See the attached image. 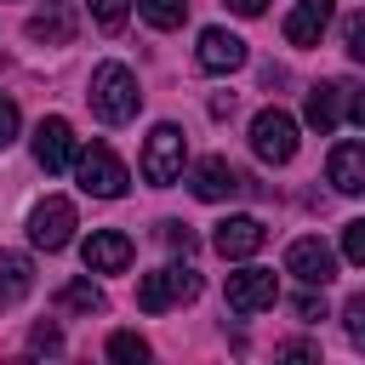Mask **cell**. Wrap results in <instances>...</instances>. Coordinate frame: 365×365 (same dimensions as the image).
I'll use <instances>...</instances> for the list:
<instances>
[{
	"label": "cell",
	"instance_id": "cell-16",
	"mask_svg": "<svg viewBox=\"0 0 365 365\" xmlns=\"http://www.w3.org/2000/svg\"><path fill=\"white\" fill-rule=\"evenodd\" d=\"M325 177H331V188H336V194H359V188H365V143L342 137V143L331 148Z\"/></svg>",
	"mask_w": 365,
	"mask_h": 365
},
{
	"label": "cell",
	"instance_id": "cell-20",
	"mask_svg": "<svg viewBox=\"0 0 365 365\" xmlns=\"http://www.w3.org/2000/svg\"><path fill=\"white\" fill-rule=\"evenodd\" d=\"M137 11H143L154 29H182V17H188V0H137Z\"/></svg>",
	"mask_w": 365,
	"mask_h": 365
},
{
	"label": "cell",
	"instance_id": "cell-15",
	"mask_svg": "<svg viewBox=\"0 0 365 365\" xmlns=\"http://www.w3.org/2000/svg\"><path fill=\"white\" fill-rule=\"evenodd\" d=\"M331 11H336V0H297L285 11V40L291 46H319V34L331 29Z\"/></svg>",
	"mask_w": 365,
	"mask_h": 365
},
{
	"label": "cell",
	"instance_id": "cell-2",
	"mask_svg": "<svg viewBox=\"0 0 365 365\" xmlns=\"http://www.w3.org/2000/svg\"><path fill=\"white\" fill-rule=\"evenodd\" d=\"M302 114H308V125H314L319 137H331L342 120L365 125V97H359V86H348V80H325V86H314V91H308Z\"/></svg>",
	"mask_w": 365,
	"mask_h": 365
},
{
	"label": "cell",
	"instance_id": "cell-23",
	"mask_svg": "<svg viewBox=\"0 0 365 365\" xmlns=\"http://www.w3.org/2000/svg\"><path fill=\"white\" fill-rule=\"evenodd\" d=\"M160 240H165V245H171V251H182V257H188V251H194V245H200V240H194V228H188V222H160Z\"/></svg>",
	"mask_w": 365,
	"mask_h": 365
},
{
	"label": "cell",
	"instance_id": "cell-27",
	"mask_svg": "<svg viewBox=\"0 0 365 365\" xmlns=\"http://www.w3.org/2000/svg\"><path fill=\"white\" fill-rule=\"evenodd\" d=\"M17 125H23L17 103H11V97H0V148H11V143H17Z\"/></svg>",
	"mask_w": 365,
	"mask_h": 365
},
{
	"label": "cell",
	"instance_id": "cell-10",
	"mask_svg": "<svg viewBox=\"0 0 365 365\" xmlns=\"http://www.w3.org/2000/svg\"><path fill=\"white\" fill-rule=\"evenodd\" d=\"M211 245H217V257L245 262V257H257V251L268 245V228H262L257 217H222V222L211 228Z\"/></svg>",
	"mask_w": 365,
	"mask_h": 365
},
{
	"label": "cell",
	"instance_id": "cell-1",
	"mask_svg": "<svg viewBox=\"0 0 365 365\" xmlns=\"http://www.w3.org/2000/svg\"><path fill=\"white\" fill-rule=\"evenodd\" d=\"M91 108H97V120H108V125H125V120L143 108L137 74H131L125 63H97V68H91Z\"/></svg>",
	"mask_w": 365,
	"mask_h": 365
},
{
	"label": "cell",
	"instance_id": "cell-17",
	"mask_svg": "<svg viewBox=\"0 0 365 365\" xmlns=\"http://www.w3.org/2000/svg\"><path fill=\"white\" fill-rule=\"evenodd\" d=\"M29 291H34V262L23 251H0V308L23 302Z\"/></svg>",
	"mask_w": 365,
	"mask_h": 365
},
{
	"label": "cell",
	"instance_id": "cell-6",
	"mask_svg": "<svg viewBox=\"0 0 365 365\" xmlns=\"http://www.w3.org/2000/svg\"><path fill=\"white\" fill-rule=\"evenodd\" d=\"M251 148H257V160H268V165H291V160H297V120H291L285 108H262V114L251 120Z\"/></svg>",
	"mask_w": 365,
	"mask_h": 365
},
{
	"label": "cell",
	"instance_id": "cell-18",
	"mask_svg": "<svg viewBox=\"0 0 365 365\" xmlns=\"http://www.w3.org/2000/svg\"><path fill=\"white\" fill-rule=\"evenodd\" d=\"M29 40H40V46H68V40H74V17H68L63 6H46V11L29 17Z\"/></svg>",
	"mask_w": 365,
	"mask_h": 365
},
{
	"label": "cell",
	"instance_id": "cell-9",
	"mask_svg": "<svg viewBox=\"0 0 365 365\" xmlns=\"http://www.w3.org/2000/svg\"><path fill=\"white\" fill-rule=\"evenodd\" d=\"M188 188H194V200L217 205V200H234V194H245V188H257V182H251V177H240L222 154H211V160H200V165H194Z\"/></svg>",
	"mask_w": 365,
	"mask_h": 365
},
{
	"label": "cell",
	"instance_id": "cell-31",
	"mask_svg": "<svg viewBox=\"0 0 365 365\" xmlns=\"http://www.w3.org/2000/svg\"><path fill=\"white\" fill-rule=\"evenodd\" d=\"M262 6L268 0H228V11H240V17H262Z\"/></svg>",
	"mask_w": 365,
	"mask_h": 365
},
{
	"label": "cell",
	"instance_id": "cell-28",
	"mask_svg": "<svg viewBox=\"0 0 365 365\" xmlns=\"http://www.w3.org/2000/svg\"><path fill=\"white\" fill-rule=\"evenodd\" d=\"M342 46H348V57H365V17L359 11L342 23Z\"/></svg>",
	"mask_w": 365,
	"mask_h": 365
},
{
	"label": "cell",
	"instance_id": "cell-22",
	"mask_svg": "<svg viewBox=\"0 0 365 365\" xmlns=\"http://www.w3.org/2000/svg\"><path fill=\"white\" fill-rule=\"evenodd\" d=\"M108 359H148V342L137 331H114L108 336Z\"/></svg>",
	"mask_w": 365,
	"mask_h": 365
},
{
	"label": "cell",
	"instance_id": "cell-4",
	"mask_svg": "<svg viewBox=\"0 0 365 365\" xmlns=\"http://www.w3.org/2000/svg\"><path fill=\"white\" fill-rule=\"evenodd\" d=\"M74 177H80V188L91 194V200H120L125 194V165L114 160V148H103V143H91V148H74Z\"/></svg>",
	"mask_w": 365,
	"mask_h": 365
},
{
	"label": "cell",
	"instance_id": "cell-12",
	"mask_svg": "<svg viewBox=\"0 0 365 365\" xmlns=\"http://www.w3.org/2000/svg\"><path fill=\"white\" fill-rule=\"evenodd\" d=\"M34 160H40V171H51V177L74 165V125H68L63 114H51V120L34 125Z\"/></svg>",
	"mask_w": 365,
	"mask_h": 365
},
{
	"label": "cell",
	"instance_id": "cell-11",
	"mask_svg": "<svg viewBox=\"0 0 365 365\" xmlns=\"http://www.w3.org/2000/svg\"><path fill=\"white\" fill-rule=\"evenodd\" d=\"M285 274H297L302 285H319V291H325V285L336 279V257H331L325 240L308 234V240H291V251H285Z\"/></svg>",
	"mask_w": 365,
	"mask_h": 365
},
{
	"label": "cell",
	"instance_id": "cell-7",
	"mask_svg": "<svg viewBox=\"0 0 365 365\" xmlns=\"http://www.w3.org/2000/svg\"><path fill=\"white\" fill-rule=\"evenodd\" d=\"M222 297L234 314H262L279 302V279H274V268H240V274H228Z\"/></svg>",
	"mask_w": 365,
	"mask_h": 365
},
{
	"label": "cell",
	"instance_id": "cell-14",
	"mask_svg": "<svg viewBox=\"0 0 365 365\" xmlns=\"http://www.w3.org/2000/svg\"><path fill=\"white\" fill-rule=\"evenodd\" d=\"M194 57H200V68H205V74H234V68L245 63V40H240V34H228V29H205V34H200V46H194Z\"/></svg>",
	"mask_w": 365,
	"mask_h": 365
},
{
	"label": "cell",
	"instance_id": "cell-30",
	"mask_svg": "<svg viewBox=\"0 0 365 365\" xmlns=\"http://www.w3.org/2000/svg\"><path fill=\"white\" fill-rule=\"evenodd\" d=\"M279 359H319V348H314V342H285Z\"/></svg>",
	"mask_w": 365,
	"mask_h": 365
},
{
	"label": "cell",
	"instance_id": "cell-25",
	"mask_svg": "<svg viewBox=\"0 0 365 365\" xmlns=\"http://www.w3.org/2000/svg\"><path fill=\"white\" fill-rule=\"evenodd\" d=\"M342 331H348V342H365V297H354L342 308Z\"/></svg>",
	"mask_w": 365,
	"mask_h": 365
},
{
	"label": "cell",
	"instance_id": "cell-24",
	"mask_svg": "<svg viewBox=\"0 0 365 365\" xmlns=\"http://www.w3.org/2000/svg\"><path fill=\"white\" fill-rule=\"evenodd\" d=\"M342 257H348L354 268L365 262V222H348V228H342Z\"/></svg>",
	"mask_w": 365,
	"mask_h": 365
},
{
	"label": "cell",
	"instance_id": "cell-8",
	"mask_svg": "<svg viewBox=\"0 0 365 365\" xmlns=\"http://www.w3.org/2000/svg\"><path fill=\"white\" fill-rule=\"evenodd\" d=\"M29 240H34L40 251H63V245L74 240V205H68L63 194L40 200V205L29 211Z\"/></svg>",
	"mask_w": 365,
	"mask_h": 365
},
{
	"label": "cell",
	"instance_id": "cell-13",
	"mask_svg": "<svg viewBox=\"0 0 365 365\" xmlns=\"http://www.w3.org/2000/svg\"><path fill=\"white\" fill-rule=\"evenodd\" d=\"M131 257H137V245H131L120 228H97V234L86 240V268H91V274H125Z\"/></svg>",
	"mask_w": 365,
	"mask_h": 365
},
{
	"label": "cell",
	"instance_id": "cell-21",
	"mask_svg": "<svg viewBox=\"0 0 365 365\" xmlns=\"http://www.w3.org/2000/svg\"><path fill=\"white\" fill-rule=\"evenodd\" d=\"M125 11H131V0H91L97 29H108V34H120V29H125Z\"/></svg>",
	"mask_w": 365,
	"mask_h": 365
},
{
	"label": "cell",
	"instance_id": "cell-3",
	"mask_svg": "<svg viewBox=\"0 0 365 365\" xmlns=\"http://www.w3.org/2000/svg\"><path fill=\"white\" fill-rule=\"evenodd\" d=\"M194 297H200V274L188 262H165V268H154V274L137 279V308L143 314H165V308L194 302Z\"/></svg>",
	"mask_w": 365,
	"mask_h": 365
},
{
	"label": "cell",
	"instance_id": "cell-29",
	"mask_svg": "<svg viewBox=\"0 0 365 365\" xmlns=\"http://www.w3.org/2000/svg\"><path fill=\"white\" fill-rule=\"evenodd\" d=\"M297 314H302V319H325V297H314V285H308V291L297 297Z\"/></svg>",
	"mask_w": 365,
	"mask_h": 365
},
{
	"label": "cell",
	"instance_id": "cell-19",
	"mask_svg": "<svg viewBox=\"0 0 365 365\" xmlns=\"http://www.w3.org/2000/svg\"><path fill=\"white\" fill-rule=\"evenodd\" d=\"M57 308H63V314H103V285H91V279H68V285L57 291Z\"/></svg>",
	"mask_w": 365,
	"mask_h": 365
},
{
	"label": "cell",
	"instance_id": "cell-5",
	"mask_svg": "<svg viewBox=\"0 0 365 365\" xmlns=\"http://www.w3.org/2000/svg\"><path fill=\"white\" fill-rule=\"evenodd\" d=\"M182 165H188V137L177 125H154L148 131V148H143V177L154 188H171L182 177Z\"/></svg>",
	"mask_w": 365,
	"mask_h": 365
},
{
	"label": "cell",
	"instance_id": "cell-26",
	"mask_svg": "<svg viewBox=\"0 0 365 365\" xmlns=\"http://www.w3.org/2000/svg\"><path fill=\"white\" fill-rule=\"evenodd\" d=\"M29 348H34V354H63V331H57V325H34V331H29Z\"/></svg>",
	"mask_w": 365,
	"mask_h": 365
}]
</instances>
